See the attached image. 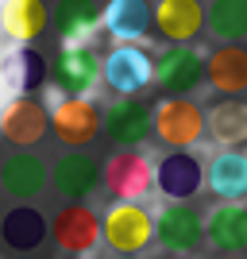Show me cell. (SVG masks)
Segmentation results:
<instances>
[{
    "label": "cell",
    "mask_w": 247,
    "mask_h": 259,
    "mask_svg": "<svg viewBox=\"0 0 247 259\" xmlns=\"http://www.w3.org/2000/svg\"><path fill=\"white\" fill-rule=\"evenodd\" d=\"M101 240L116 255H139L155 244V217L139 201H112L101 217Z\"/></svg>",
    "instance_id": "obj_1"
},
{
    "label": "cell",
    "mask_w": 247,
    "mask_h": 259,
    "mask_svg": "<svg viewBox=\"0 0 247 259\" xmlns=\"http://www.w3.org/2000/svg\"><path fill=\"white\" fill-rule=\"evenodd\" d=\"M151 132L170 151H189L205 136V108L189 97H162L151 112Z\"/></svg>",
    "instance_id": "obj_2"
},
{
    "label": "cell",
    "mask_w": 247,
    "mask_h": 259,
    "mask_svg": "<svg viewBox=\"0 0 247 259\" xmlns=\"http://www.w3.org/2000/svg\"><path fill=\"white\" fill-rule=\"evenodd\" d=\"M101 81H105L116 97H135L155 81V58L135 43H120L105 54L101 62Z\"/></svg>",
    "instance_id": "obj_3"
},
{
    "label": "cell",
    "mask_w": 247,
    "mask_h": 259,
    "mask_svg": "<svg viewBox=\"0 0 247 259\" xmlns=\"http://www.w3.org/2000/svg\"><path fill=\"white\" fill-rule=\"evenodd\" d=\"M101 186L116 201H143L155 190V166L143 151H116L101 166Z\"/></svg>",
    "instance_id": "obj_4"
},
{
    "label": "cell",
    "mask_w": 247,
    "mask_h": 259,
    "mask_svg": "<svg viewBox=\"0 0 247 259\" xmlns=\"http://www.w3.org/2000/svg\"><path fill=\"white\" fill-rule=\"evenodd\" d=\"M46 81H54V89H58L62 97H85V93H93L97 81H101L97 51H93L89 43L62 47L58 58H54V66H51V77H46Z\"/></svg>",
    "instance_id": "obj_5"
},
{
    "label": "cell",
    "mask_w": 247,
    "mask_h": 259,
    "mask_svg": "<svg viewBox=\"0 0 247 259\" xmlns=\"http://www.w3.org/2000/svg\"><path fill=\"white\" fill-rule=\"evenodd\" d=\"M205 186V162L193 151H166L155 162V190H159L166 201H189V197L201 194Z\"/></svg>",
    "instance_id": "obj_6"
},
{
    "label": "cell",
    "mask_w": 247,
    "mask_h": 259,
    "mask_svg": "<svg viewBox=\"0 0 247 259\" xmlns=\"http://www.w3.org/2000/svg\"><path fill=\"white\" fill-rule=\"evenodd\" d=\"M46 132H51V108L39 97H8V105L0 108V136L20 151H31V143H39Z\"/></svg>",
    "instance_id": "obj_7"
},
{
    "label": "cell",
    "mask_w": 247,
    "mask_h": 259,
    "mask_svg": "<svg viewBox=\"0 0 247 259\" xmlns=\"http://www.w3.org/2000/svg\"><path fill=\"white\" fill-rule=\"evenodd\" d=\"M155 81L166 89V97H189L205 81V54L193 51L189 43L166 47L155 58Z\"/></svg>",
    "instance_id": "obj_8"
},
{
    "label": "cell",
    "mask_w": 247,
    "mask_h": 259,
    "mask_svg": "<svg viewBox=\"0 0 247 259\" xmlns=\"http://www.w3.org/2000/svg\"><path fill=\"white\" fill-rule=\"evenodd\" d=\"M101 132L124 151H135L151 140V108L139 97H116L108 108H101Z\"/></svg>",
    "instance_id": "obj_9"
},
{
    "label": "cell",
    "mask_w": 247,
    "mask_h": 259,
    "mask_svg": "<svg viewBox=\"0 0 247 259\" xmlns=\"http://www.w3.org/2000/svg\"><path fill=\"white\" fill-rule=\"evenodd\" d=\"M155 240H159L170 255H193V251L205 244L201 213H197L193 205H178V201H170V205L155 217Z\"/></svg>",
    "instance_id": "obj_10"
},
{
    "label": "cell",
    "mask_w": 247,
    "mask_h": 259,
    "mask_svg": "<svg viewBox=\"0 0 247 259\" xmlns=\"http://www.w3.org/2000/svg\"><path fill=\"white\" fill-rule=\"evenodd\" d=\"M51 240L62 255H89L101 244V217L89 205H62L51 221Z\"/></svg>",
    "instance_id": "obj_11"
},
{
    "label": "cell",
    "mask_w": 247,
    "mask_h": 259,
    "mask_svg": "<svg viewBox=\"0 0 247 259\" xmlns=\"http://www.w3.org/2000/svg\"><path fill=\"white\" fill-rule=\"evenodd\" d=\"M51 132L74 151H81L101 132V108L89 97H58V105L51 108Z\"/></svg>",
    "instance_id": "obj_12"
},
{
    "label": "cell",
    "mask_w": 247,
    "mask_h": 259,
    "mask_svg": "<svg viewBox=\"0 0 247 259\" xmlns=\"http://www.w3.org/2000/svg\"><path fill=\"white\" fill-rule=\"evenodd\" d=\"M46 77H51V66L31 47H16L0 58V89L8 97H31L35 89L46 85Z\"/></svg>",
    "instance_id": "obj_13"
},
{
    "label": "cell",
    "mask_w": 247,
    "mask_h": 259,
    "mask_svg": "<svg viewBox=\"0 0 247 259\" xmlns=\"http://www.w3.org/2000/svg\"><path fill=\"white\" fill-rule=\"evenodd\" d=\"M51 182V170L46 162L39 159L35 151H12L8 159L0 162V186L12 201H31L39 197Z\"/></svg>",
    "instance_id": "obj_14"
},
{
    "label": "cell",
    "mask_w": 247,
    "mask_h": 259,
    "mask_svg": "<svg viewBox=\"0 0 247 259\" xmlns=\"http://www.w3.org/2000/svg\"><path fill=\"white\" fill-rule=\"evenodd\" d=\"M51 182L66 201H85V197H93V190L101 186V162L89 151H66L62 159L54 162Z\"/></svg>",
    "instance_id": "obj_15"
},
{
    "label": "cell",
    "mask_w": 247,
    "mask_h": 259,
    "mask_svg": "<svg viewBox=\"0 0 247 259\" xmlns=\"http://www.w3.org/2000/svg\"><path fill=\"white\" fill-rule=\"evenodd\" d=\"M151 20H155V31L166 43L178 47V43H189V39L201 35L205 8H201V0H159L155 12H151Z\"/></svg>",
    "instance_id": "obj_16"
},
{
    "label": "cell",
    "mask_w": 247,
    "mask_h": 259,
    "mask_svg": "<svg viewBox=\"0 0 247 259\" xmlns=\"http://www.w3.org/2000/svg\"><path fill=\"white\" fill-rule=\"evenodd\" d=\"M46 236H51V221L35 205H12L0 217V240L16 255H31L35 248H43Z\"/></svg>",
    "instance_id": "obj_17"
},
{
    "label": "cell",
    "mask_w": 247,
    "mask_h": 259,
    "mask_svg": "<svg viewBox=\"0 0 247 259\" xmlns=\"http://www.w3.org/2000/svg\"><path fill=\"white\" fill-rule=\"evenodd\" d=\"M205 81H209L216 93H224V97L247 93V51L239 43L216 47V51L205 58Z\"/></svg>",
    "instance_id": "obj_18"
},
{
    "label": "cell",
    "mask_w": 247,
    "mask_h": 259,
    "mask_svg": "<svg viewBox=\"0 0 247 259\" xmlns=\"http://www.w3.org/2000/svg\"><path fill=\"white\" fill-rule=\"evenodd\" d=\"M46 23H51V12L43 0H4L0 4V31L16 47H31L46 31Z\"/></svg>",
    "instance_id": "obj_19"
},
{
    "label": "cell",
    "mask_w": 247,
    "mask_h": 259,
    "mask_svg": "<svg viewBox=\"0 0 247 259\" xmlns=\"http://www.w3.org/2000/svg\"><path fill=\"white\" fill-rule=\"evenodd\" d=\"M205 240L224 255H239L247 248V205H239V201L216 205L205 221Z\"/></svg>",
    "instance_id": "obj_20"
},
{
    "label": "cell",
    "mask_w": 247,
    "mask_h": 259,
    "mask_svg": "<svg viewBox=\"0 0 247 259\" xmlns=\"http://www.w3.org/2000/svg\"><path fill=\"white\" fill-rule=\"evenodd\" d=\"M205 186L213 190V197H224V201L247 197V155L243 151L213 155L205 162Z\"/></svg>",
    "instance_id": "obj_21"
},
{
    "label": "cell",
    "mask_w": 247,
    "mask_h": 259,
    "mask_svg": "<svg viewBox=\"0 0 247 259\" xmlns=\"http://www.w3.org/2000/svg\"><path fill=\"white\" fill-rule=\"evenodd\" d=\"M54 27H58L62 47H81L97 35L101 8L93 0H58L54 4Z\"/></svg>",
    "instance_id": "obj_22"
},
{
    "label": "cell",
    "mask_w": 247,
    "mask_h": 259,
    "mask_svg": "<svg viewBox=\"0 0 247 259\" xmlns=\"http://www.w3.org/2000/svg\"><path fill=\"white\" fill-rule=\"evenodd\" d=\"M205 136L228 151H236L247 143V105L236 97L228 101H216L209 112H205Z\"/></svg>",
    "instance_id": "obj_23"
},
{
    "label": "cell",
    "mask_w": 247,
    "mask_h": 259,
    "mask_svg": "<svg viewBox=\"0 0 247 259\" xmlns=\"http://www.w3.org/2000/svg\"><path fill=\"white\" fill-rule=\"evenodd\" d=\"M101 23L116 43H139L151 31V8L147 0H108L101 12Z\"/></svg>",
    "instance_id": "obj_24"
},
{
    "label": "cell",
    "mask_w": 247,
    "mask_h": 259,
    "mask_svg": "<svg viewBox=\"0 0 247 259\" xmlns=\"http://www.w3.org/2000/svg\"><path fill=\"white\" fill-rule=\"evenodd\" d=\"M205 23L224 43L247 39V0H213L209 12H205Z\"/></svg>",
    "instance_id": "obj_25"
},
{
    "label": "cell",
    "mask_w": 247,
    "mask_h": 259,
    "mask_svg": "<svg viewBox=\"0 0 247 259\" xmlns=\"http://www.w3.org/2000/svg\"><path fill=\"white\" fill-rule=\"evenodd\" d=\"M62 259H89V255H62Z\"/></svg>",
    "instance_id": "obj_26"
},
{
    "label": "cell",
    "mask_w": 247,
    "mask_h": 259,
    "mask_svg": "<svg viewBox=\"0 0 247 259\" xmlns=\"http://www.w3.org/2000/svg\"><path fill=\"white\" fill-rule=\"evenodd\" d=\"M166 259H189V255H166Z\"/></svg>",
    "instance_id": "obj_27"
},
{
    "label": "cell",
    "mask_w": 247,
    "mask_h": 259,
    "mask_svg": "<svg viewBox=\"0 0 247 259\" xmlns=\"http://www.w3.org/2000/svg\"><path fill=\"white\" fill-rule=\"evenodd\" d=\"M220 259H243V255H220Z\"/></svg>",
    "instance_id": "obj_28"
},
{
    "label": "cell",
    "mask_w": 247,
    "mask_h": 259,
    "mask_svg": "<svg viewBox=\"0 0 247 259\" xmlns=\"http://www.w3.org/2000/svg\"><path fill=\"white\" fill-rule=\"evenodd\" d=\"M116 259H139V255H116Z\"/></svg>",
    "instance_id": "obj_29"
},
{
    "label": "cell",
    "mask_w": 247,
    "mask_h": 259,
    "mask_svg": "<svg viewBox=\"0 0 247 259\" xmlns=\"http://www.w3.org/2000/svg\"><path fill=\"white\" fill-rule=\"evenodd\" d=\"M12 259H31V255H12Z\"/></svg>",
    "instance_id": "obj_30"
}]
</instances>
